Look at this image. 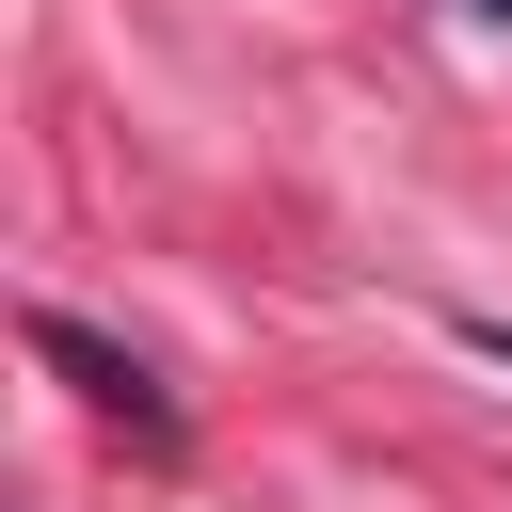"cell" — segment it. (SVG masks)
<instances>
[{
  "mask_svg": "<svg viewBox=\"0 0 512 512\" xmlns=\"http://www.w3.org/2000/svg\"><path fill=\"white\" fill-rule=\"evenodd\" d=\"M464 352H496V368H512V320H464Z\"/></svg>",
  "mask_w": 512,
  "mask_h": 512,
  "instance_id": "2",
  "label": "cell"
},
{
  "mask_svg": "<svg viewBox=\"0 0 512 512\" xmlns=\"http://www.w3.org/2000/svg\"><path fill=\"white\" fill-rule=\"evenodd\" d=\"M32 352H48V368H64V384H80V400H96V416H128V432H144V448H176V384H160V368H144V352H112V336H80V320H64V304H32Z\"/></svg>",
  "mask_w": 512,
  "mask_h": 512,
  "instance_id": "1",
  "label": "cell"
},
{
  "mask_svg": "<svg viewBox=\"0 0 512 512\" xmlns=\"http://www.w3.org/2000/svg\"><path fill=\"white\" fill-rule=\"evenodd\" d=\"M464 16H512V0H464Z\"/></svg>",
  "mask_w": 512,
  "mask_h": 512,
  "instance_id": "3",
  "label": "cell"
}]
</instances>
